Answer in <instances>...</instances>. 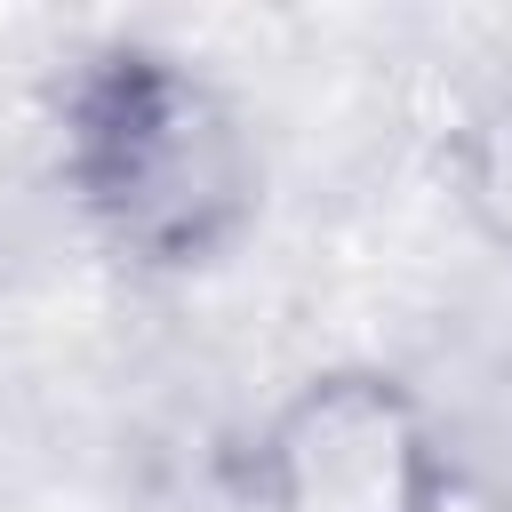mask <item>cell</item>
Listing matches in <instances>:
<instances>
[{"instance_id": "obj_1", "label": "cell", "mask_w": 512, "mask_h": 512, "mask_svg": "<svg viewBox=\"0 0 512 512\" xmlns=\"http://www.w3.org/2000/svg\"><path fill=\"white\" fill-rule=\"evenodd\" d=\"M48 184L128 272H208L264 208V144L240 96L160 48L96 40L48 80Z\"/></svg>"}, {"instance_id": "obj_2", "label": "cell", "mask_w": 512, "mask_h": 512, "mask_svg": "<svg viewBox=\"0 0 512 512\" xmlns=\"http://www.w3.org/2000/svg\"><path fill=\"white\" fill-rule=\"evenodd\" d=\"M248 496L256 512H456V448L408 376L336 360L256 416Z\"/></svg>"}, {"instance_id": "obj_3", "label": "cell", "mask_w": 512, "mask_h": 512, "mask_svg": "<svg viewBox=\"0 0 512 512\" xmlns=\"http://www.w3.org/2000/svg\"><path fill=\"white\" fill-rule=\"evenodd\" d=\"M448 176H456L464 216H472L496 248H512V96L480 104V112L456 128V144H448Z\"/></svg>"}]
</instances>
